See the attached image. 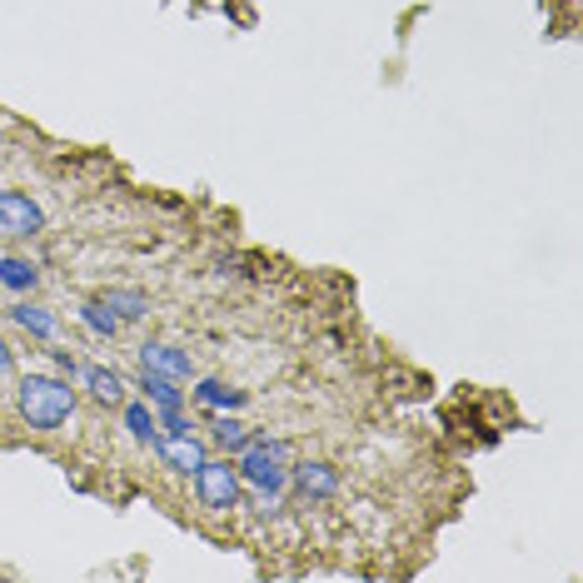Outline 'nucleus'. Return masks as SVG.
<instances>
[{"label": "nucleus", "mask_w": 583, "mask_h": 583, "mask_svg": "<svg viewBox=\"0 0 583 583\" xmlns=\"http://www.w3.org/2000/svg\"><path fill=\"white\" fill-rule=\"evenodd\" d=\"M15 409H21V419L31 429L55 434L75 414V389H71V379H55V374H25L15 384Z\"/></svg>", "instance_id": "f257e3e1"}, {"label": "nucleus", "mask_w": 583, "mask_h": 583, "mask_svg": "<svg viewBox=\"0 0 583 583\" xmlns=\"http://www.w3.org/2000/svg\"><path fill=\"white\" fill-rule=\"evenodd\" d=\"M235 469H240V483H250L254 493L280 499L290 489V444L274 434H250V444L235 454Z\"/></svg>", "instance_id": "f03ea898"}, {"label": "nucleus", "mask_w": 583, "mask_h": 583, "mask_svg": "<svg viewBox=\"0 0 583 583\" xmlns=\"http://www.w3.org/2000/svg\"><path fill=\"white\" fill-rule=\"evenodd\" d=\"M190 479H195V499H200V509H210V513L240 509L244 483H240V469H235L230 454H225V459H205Z\"/></svg>", "instance_id": "7ed1b4c3"}, {"label": "nucleus", "mask_w": 583, "mask_h": 583, "mask_svg": "<svg viewBox=\"0 0 583 583\" xmlns=\"http://www.w3.org/2000/svg\"><path fill=\"white\" fill-rule=\"evenodd\" d=\"M45 230V210L25 190H0V240H35Z\"/></svg>", "instance_id": "20e7f679"}, {"label": "nucleus", "mask_w": 583, "mask_h": 583, "mask_svg": "<svg viewBox=\"0 0 583 583\" xmlns=\"http://www.w3.org/2000/svg\"><path fill=\"white\" fill-rule=\"evenodd\" d=\"M340 469H334L330 459H304V464H290V489L300 493V499L310 503H324L340 493Z\"/></svg>", "instance_id": "39448f33"}, {"label": "nucleus", "mask_w": 583, "mask_h": 583, "mask_svg": "<svg viewBox=\"0 0 583 583\" xmlns=\"http://www.w3.org/2000/svg\"><path fill=\"white\" fill-rule=\"evenodd\" d=\"M140 369L165 374V379H175V384L195 379V360L185 350H175V344H165V340H145L140 344Z\"/></svg>", "instance_id": "423d86ee"}, {"label": "nucleus", "mask_w": 583, "mask_h": 583, "mask_svg": "<svg viewBox=\"0 0 583 583\" xmlns=\"http://www.w3.org/2000/svg\"><path fill=\"white\" fill-rule=\"evenodd\" d=\"M155 454H160V464L165 469H175V473H195L205 459H210V449H205V439H195V434H160V439L150 444Z\"/></svg>", "instance_id": "0eeeda50"}, {"label": "nucleus", "mask_w": 583, "mask_h": 583, "mask_svg": "<svg viewBox=\"0 0 583 583\" xmlns=\"http://www.w3.org/2000/svg\"><path fill=\"white\" fill-rule=\"evenodd\" d=\"M81 379H85V389H91V399L105 404V409L125 404V379L115 369H105V364H81Z\"/></svg>", "instance_id": "6e6552de"}, {"label": "nucleus", "mask_w": 583, "mask_h": 583, "mask_svg": "<svg viewBox=\"0 0 583 583\" xmlns=\"http://www.w3.org/2000/svg\"><path fill=\"white\" fill-rule=\"evenodd\" d=\"M140 394H145V404H150V409H160V414H180L185 409V389L175 379H165V374L145 369L140 374Z\"/></svg>", "instance_id": "1a4fd4ad"}, {"label": "nucleus", "mask_w": 583, "mask_h": 583, "mask_svg": "<svg viewBox=\"0 0 583 583\" xmlns=\"http://www.w3.org/2000/svg\"><path fill=\"white\" fill-rule=\"evenodd\" d=\"M195 399L210 404V409L235 414V409H244V404H250V394L235 389V384H225V379H195Z\"/></svg>", "instance_id": "9d476101"}, {"label": "nucleus", "mask_w": 583, "mask_h": 583, "mask_svg": "<svg viewBox=\"0 0 583 583\" xmlns=\"http://www.w3.org/2000/svg\"><path fill=\"white\" fill-rule=\"evenodd\" d=\"M11 320L21 324L25 334H35V340H55V334H61V320H55L45 304H11Z\"/></svg>", "instance_id": "9b49d317"}, {"label": "nucleus", "mask_w": 583, "mask_h": 583, "mask_svg": "<svg viewBox=\"0 0 583 583\" xmlns=\"http://www.w3.org/2000/svg\"><path fill=\"white\" fill-rule=\"evenodd\" d=\"M121 409H125V429H131L135 444H155V439H160V419H155V409L145 399H131V404H121Z\"/></svg>", "instance_id": "f8f14e48"}, {"label": "nucleus", "mask_w": 583, "mask_h": 583, "mask_svg": "<svg viewBox=\"0 0 583 583\" xmlns=\"http://www.w3.org/2000/svg\"><path fill=\"white\" fill-rule=\"evenodd\" d=\"M210 439L235 459V454H240L244 444H250V424H240L235 414H215V419H210Z\"/></svg>", "instance_id": "ddd939ff"}, {"label": "nucleus", "mask_w": 583, "mask_h": 583, "mask_svg": "<svg viewBox=\"0 0 583 583\" xmlns=\"http://www.w3.org/2000/svg\"><path fill=\"white\" fill-rule=\"evenodd\" d=\"M0 284L11 294H25L41 284V270H35L31 260H21V254H6V260H0Z\"/></svg>", "instance_id": "4468645a"}, {"label": "nucleus", "mask_w": 583, "mask_h": 583, "mask_svg": "<svg viewBox=\"0 0 583 583\" xmlns=\"http://www.w3.org/2000/svg\"><path fill=\"white\" fill-rule=\"evenodd\" d=\"M101 300L111 304L121 324H125V320H145V314H150V294H145V290H105Z\"/></svg>", "instance_id": "2eb2a0df"}, {"label": "nucleus", "mask_w": 583, "mask_h": 583, "mask_svg": "<svg viewBox=\"0 0 583 583\" xmlns=\"http://www.w3.org/2000/svg\"><path fill=\"white\" fill-rule=\"evenodd\" d=\"M81 320H85V330L101 334V340H115V334H121V320H115V310L105 300H85L81 304Z\"/></svg>", "instance_id": "dca6fc26"}, {"label": "nucleus", "mask_w": 583, "mask_h": 583, "mask_svg": "<svg viewBox=\"0 0 583 583\" xmlns=\"http://www.w3.org/2000/svg\"><path fill=\"white\" fill-rule=\"evenodd\" d=\"M55 369H61V374H71V379H75V374H81V360H75L71 350H55Z\"/></svg>", "instance_id": "f3484780"}, {"label": "nucleus", "mask_w": 583, "mask_h": 583, "mask_svg": "<svg viewBox=\"0 0 583 583\" xmlns=\"http://www.w3.org/2000/svg\"><path fill=\"white\" fill-rule=\"evenodd\" d=\"M11 369H15V350H11V340L0 334V379H6Z\"/></svg>", "instance_id": "a211bd4d"}]
</instances>
